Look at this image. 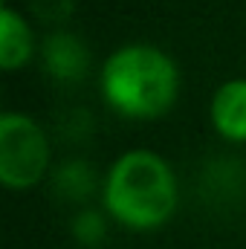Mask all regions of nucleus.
<instances>
[{
  "label": "nucleus",
  "mask_w": 246,
  "mask_h": 249,
  "mask_svg": "<svg viewBox=\"0 0 246 249\" xmlns=\"http://www.w3.org/2000/svg\"><path fill=\"white\" fill-rule=\"evenodd\" d=\"M177 67L174 61L145 44L122 47L102 70V93L113 110L130 119H154L165 113L177 99Z\"/></svg>",
  "instance_id": "nucleus-1"
},
{
  "label": "nucleus",
  "mask_w": 246,
  "mask_h": 249,
  "mask_svg": "<svg viewBox=\"0 0 246 249\" xmlns=\"http://www.w3.org/2000/svg\"><path fill=\"white\" fill-rule=\"evenodd\" d=\"M107 212L130 229L162 226L177 206V183L162 157L130 151L116 160L105 183Z\"/></svg>",
  "instance_id": "nucleus-2"
},
{
  "label": "nucleus",
  "mask_w": 246,
  "mask_h": 249,
  "mask_svg": "<svg viewBox=\"0 0 246 249\" xmlns=\"http://www.w3.org/2000/svg\"><path fill=\"white\" fill-rule=\"evenodd\" d=\"M50 162L47 136L23 113L0 116V180L9 188L35 186Z\"/></svg>",
  "instance_id": "nucleus-3"
},
{
  "label": "nucleus",
  "mask_w": 246,
  "mask_h": 249,
  "mask_svg": "<svg viewBox=\"0 0 246 249\" xmlns=\"http://www.w3.org/2000/svg\"><path fill=\"white\" fill-rule=\"evenodd\" d=\"M211 122L226 139L246 142V78L226 81L214 93V99H211Z\"/></svg>",
  "instance_id": "nucleus-4"
},
{
  "label": "nucleus",
  "mask_w": 246,
  "mask_h": 249,
  "mask_svg": "<svg viewBox=\"0 0 246 249\" xmlns=\"http://www.w3.org/2000/svg\"><path fill=\"white\" fill-rule=\"evenodd\" d=\"M29 55H32V35L26 20L15 9H3L0 12V67L15 70L29 61Z\"/></svg>",
  "instance_id": "nucleus-5"
}]
</instances>
